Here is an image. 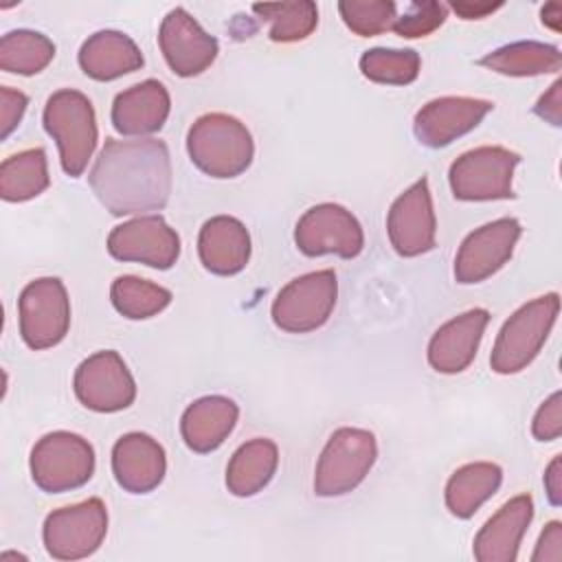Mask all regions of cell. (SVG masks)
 Returning <instances> with one entry per match:
<instances>
[{"label": "cell", "instance_id": "obj_1", "mask_svg": "<svg viewBox=\"0 0 562 562\" xmlns=\"http://www.w3.org/2000/svg\"><path fill=\"white\" fill-rule=\"evenodd\" d=\"M88 180L97 200L116 217L160 211L171 193L169 147L158 138H105Z\"/></svg>", "mask_w": 562, "mask_h": 562}, {"label": "cell", "instance_id": "obj_2", "mask_svg": "<svg viewBox=\"0 0 562 562\" xmlns=\"http://www.w3.org/2000/svg\"><path fill=\"white\" fill-rule=\"evenodd\" d=\"M191 162L211 178H235L244 173L255 156L248 127L224 112H209L195 119L187 134Z\"/></svg>", "mask_w": 562, "mask_h": 562}, {"label": "cell", "instance_id": "obj_3", "mask_svg": "<svg viewBox=\"0 0 562 562\" xmlns=\"http://www.w3.org/2000/svg\"><path fill=\"white\" fill-rule=\"evenodd\" d=\"M44 130L59 149L61 169L70 178H79L94 154L99 130L92 101L72 88L57 90L44 105Z\"/></svg>", "mask_w": 562, "mask_h": 562}, {"label": "cell", "instance_id": "obj_4", "mask_svg": "<svg viewBox=\"0 0 562 562\" xmlns=\"http://www.w3.org/2000/svg\"><path fill=\"white\" fill-rule=\"evenodd\" d=\"M560 312L558 292L542 294L520 305L501 327L492 347L490 367L501 375L518 373L531 364L547 342Z\"/></svg>", "mask_w": 562, "mask_h": 562}, {"label": "cell", "instance_id": "obj_5", "mask_svg": "<svg viewBox=\"0 0 562 562\" xmlns=\"http://www.w3.org/2000/svg\"><path fill=\"white\" fill-rule=\"evenodd\" d=\"M378 459L373 432L342 426L327 439L314 470L316 496H342L356 490Z\"/></svg>", "mask_w": 562, "mask_h": 562}, {"label": "cell", "instance_id": "obj_6", "mask_svg": "<svg viewBox=\"0 0 562 562\" xmlns=\"http://www.w3.org/2000/svg\"><path fill=\"white\" fill-rule=\"evenodd\" d=\"M33 483L48 494L86 485L94 474V448L81 435L55 430L37 439L29 459Z\"/></svg>", "mask_w": 562, "mask_h": 562}, {"label": "cell", "instance_id": "obj_7", "mask_svg": "<svg viewBox=\"0 0 562 562\" xmlns=\"http://www.w3.org/2000/svg\"><path fill=\"white\" fill-rule=\"evenodd\" d=\"M520 162L516 151L498 145H483L463 151L448 171L452 195L463 202L514 198V169Z\"/></svg>", "mask_w": 562, "mask_h": 562}, {"label": "cell", "instance_id": "obj_8", "mask_svg": "<svg viewBox=\"0 0 562 562\" xmlns=\"http://www.w3.org/2000/svg\"><path fill=\"white\" fill-rule=\"evenodd\" d=\"M338 279L334 270H316L292 279L272 301V321L288 334H307L323 327L336 305Z\"/></svg>", "mask_w": 562, "mask_h": 562}, {"label": "cell", "instance_id": "obj_9", "mask_svg": "<svg viewBox=\"0 0 562 562\" xmlns=\"http://www.w3.org/2000/svg\"><path fill=\"white\" fill-rule=\"evenodd\" d=\"M108 533V509L101 498L53 509L42 529L44 547L55 560H81L92 555Z\"/></svg>", "mask_w": 562, "mask_h": 562}, {"label": "cell", "instance_id": "obj_10", "mask_svg": "<svg viewBox=\"0 0 562 562\" xmlns=\"http://www.w3.org/2000/svg\"><path fill=\"white\" fill-rule=\"evenodd\" d=\"M20 336L40 351L64 340L70 327V301L66 285L57 277H40L24 285L18 299Z\"/></svg>", "mask_w": 562, "mask_h": 562}, {"label": "cell", "instance_id": "obj_11", "mask_svg": "<svg viewBox=\"0 0 562 562\" xmlns=\"http://www.w3.org/2000/svg\"><path fill=\"white\" fill-rule=\"evenodd\" d=\"M294 244L307 257L338 255L353 259L364 248V233L351 211L334 202H323L299 217Z\"/></svg>", "mask_w": 562, "mask_h": 562}, {"label": "cell", "instance_id": "obj_12", "mask_svg": "<svg viewBox=\"0 0 562 562\" xmlns=\"http://www.w3.org/2000/svg\"><path fill=\"white\" fill-rule=\"evenodd\" d=\"M77 400L94 413H116L136 400V382L123 362L112 351H97L88 356L72 378Z\"/></svg>", "mask_w": 562, "mask_h": 562}, {"label": "cell", "instance_id": "obj_13", "mask_svg": "<svg viewBox=\"0 0 562 562\" xmlns=\"http://www.w3.org/2000/svg\"><path fill=\"white\" fill-rule=\"evenodd\" d=\"M108 252L119 261L169 270L180 257V237L160 215H138L110 231Z\"/></svg>", "mask_w": 562, "mask_h": 562}, {"label": "cell", "instance_id": "obj_14", "mask_svg": "<svg viewBox=\"0 0 562 562\" xmlns=\"http://www.w3.org/2000/svg\"><path fill=\"white\" fill-rule=\"evenodd\" d=\"M386 233L400 257H417L435 248L437 217L426 176L395 198L386 215Z\"/></svg>", "mask_w": 562, "mask_h": 562}, {"label": "cell", "instance_id": "obj_15", "mask_svg": "<svg viewBox=\"0 0 562 562\" xmlns=\"http://www.w3.org/2000/svg\"><path fill=\"white\" fill-rule=\"evenodd\" d=\"M522 226L516 217H498L472 231L454 257V279L459 283H481L498 272L514 255Z\"/></svg>", "mask_w": 562, "mask_h": 562}, {"label": "cell", "instance_id": "obj_16", "mask_svg": "<svg viewBox=\"0 0 562 562\" xmlns=\"http://www.w3.org/2000/svg\"><path fill=\"white\" fill-rule=\"evenodd\" d=\"M160 53L178 77H195L204 72L217 57L220 44L198 20L182 7L171 9L158 29Z\"/></svg>", "mask_w": 562, "mask_h": 562}, {"label": "cell", "instance_id": "obj_17", "mask_svg": "<svg viewBox=\"0 0 562 562\" xmlns=\"http://www.w3.org/2000/svg\"><path fill=\"white\" fill-rule=\"evenodd\" d=\"M492 110L494 103L487 99L439 97L417 110L413 132L422 145L439 149L472 132Z\"/></svg>", "mask_w": 562, "mask_h": 562}, {"label": "cell", "instance_id": "obj_18", "mask_svg": "<svg viewBox=\"0 0 562 562\" xmlns=\"http://www.w3.org/2000/svg\"><path fill=\"white\" fill-rule=\"evenodd\" d=\"M167 472L165 448L145 432H127L112 448V474L130 494L156 490Z\"/></svg>", "mask_w": 562, "mask_h": 562}, {"label": "cell", "instance_id": "obj_19", "mask_svg": "<svg viewBox=\"0 0 562 562\" xmlns=\"http://www.w3.org/2000/svg\"><path fill=\"white\" fill-rule=\"evenodd\" d=\"M490 323V312L483 307L468 310L443 323L428 342V362L439 373L465 371L481 345Z\"/></svg>", "mask_w": 562, "mask_h": 562}, {"label": "cell", "instance_id": "obj_20", "mask_svg": "<svg viewBox=\"0 0 562 562\" xmlns=\"http://www.w3.org/2000/svg\"><path fill=\"white\" fill-rule=\"evenodd\" d=\"M531 518L533 498L529 494L509 498L474 536V558L479 562H514Z\"/></svg>", "mask_w": 562, "mask_h": 562}, {"label": "cell", "instance_id": "obj_21", "mask_svg": "<svg viewBox=\"0 0 562 562\" xmlns=\"http://www.w3.org/2000/svg\"><path fill=\"white\" fill-rule=\"evenodd\" d=\"M171 110L167 88L158 79H145L119 92L112 103V127L123 136H145L162 130Z\"/></svg>", "mask_w": 562, "mask_h": 562}, {"label": "cell", "instance_id": "obj_22", "mask_svg": "<svg viewBox=\"0 0 562 562\" xmlns=\"http://www.w3.org/2000/svg\"><path fill=\"white\" fill-rule=\"evenodd\" d=\"M198 255L209 272L220 277L237 274L250 259V233L237 217L215 215L200 228Z\"/></svg>", "mask_w": 562, "mask_h": 562}, {"label": "cell", "instance_id": "obj_23", "mask_svg": "<svg viewBox=\"0 0 562 562\" xmlns=\"http://www.w3.org/2000/svg\"><path fill=\"white\" fill-rule=\"evenodd\" d=\"M239 408L231 397L204 395L187 406L180 419V435L193 452H213L233 432Z\"/></svg>", "mask_w": 562, "mask_h": 562}, {"label": "cell", "instance_id": "obj_24", "mask_svg": "<svg viewBox=\"0 0 562 562\" xmlns=\"http://www.w3.org/2000/svg\"><path fill=\"white\" fill-rule=\"evenodd\" d=\"M79 66L94 81H112L140 70L145 57L136 42L121 31H97L79 48Z\"/></svg>", "mask_w": 562, "mask_h": 562}, {"label": "cell", "instance_id": "obj_25", "mask_svg": "<svg viewBox=\"0 0 562 562\" xmlns=\"http://www.w3.org/2000/svg\"><path fill=\"white\" fill-rule=\"evenodd\" d=\"M279 448L272 439L255 437L241 443L226 465V487L231 494L246 498L261 492L274 476Z\"/></svg>", "mask_w": 562, "mask_h": 562}, {"label": "cell", "instance_id": "obj_26", "mask_svg": "<svg viewBox=\"0 0 562 562\" xmlns=\"http://www.w3.org/2000/svg\"><path fill=\"white\" fill-rule=\"evenodd\" d=\"M503 481V470L490 461L465 463L452 472L446 483V507L457 518H470L496 494Z\"/></svg>", "mask_w": 562, "mask_h": 562}, {"label": "cell", "instance_id": "obj_27", "mask_svg": "<svg viewBox=\"0 0 562 562\" xmlns=\"http://www.w3.org/2000/svg\"><path fill=\"white\" fill-rule=\"evenodd\" d=\"M479 64L507 77H536L558 72L562 68V53L553 44L527 40L505 44L481 57Z\"/></svg>", "mask_w": 562, "mask_h": 562}, {"label": "cell", "instance_id": "obj_28", "mask_svg": "<svg viewBox=\"0 0 562 562\" xmlns=\"http://www.w3.org/2000/svg\"><path fill=\"white\" fill-rule=\"evenodd\" d=\"M48 184V162L42 147L18 151L0 165V198L7 202H26L37 198Z\"/></svg>", "mask_w": 562, "mask_h": 562}, {"label": "cell", "instance_id": "obj_29", "mask_svg": "<svg viewBox=\"0 0 562 562\" xmlns=\"http://www.w3.org/2000/svg\"><path fill=\"white\" fill-rule=\"evenodd\" d=\"M55 57V44L37 31L18 29L0 40V68L13 75H37Z\"/></svg>", "mask_w": 562, "mask_h": 562}, {"label": "cell", "instance_id": "obj_30", "mask_svg": "<svg viewBox=\"0 0 562 562\" xmlns=\"http://www.w3.org/2000/svg\"><path fill=\"white\" fill-rule=\"evenodd\" d=\"M110 301L125 318L143 321L160 314L171 303V292L147 279L123 274L112 281Z\"/></svg>", "mask_w": 562, "mask_h": 562}, {"label": "cell", "instance_id": "obj_31", "mask_svg": "<svg viewBox=\"0 0 562 562\" xmlns=\"http://www.w3.org/2000/svg\"><path fill=\"white\" fill-rule=\"evenodd\" d=\"M252 11L270 22L268 37L281 44L301 42L318 26V7L312 0L252 4Z\"/></svg>", "mask_w": 562, "mask_h": 562}, {"label": "cell", "instance_id": "obj_32", "mask_svg": "<svg viewBox=\"0 0 562 562\" xmlns=\"http://www.w3.org/2000/svg\"><path fill=\"white\" fill-rule=\"evenodd\" d=\"M422 59L413 48H369L360 57V72L384 86H408L419 77Z\"/></svg>", "mask_w": 562, "mask_h": 562}, {"label": "cell", "instance_id": "obj_33", "mask_svg": "<svg viewBox=\"0 0 562 562\" xmlns=\"http://www.w3.org/2000/svg\"><path fill=\"white\" fill-rule=\"evenodd\" d=\"M338 11L347 29L360 37L389 31L397 18V4L391 0H342Z\"/></svg>", "mask_w": 562, "mask_h": 562}, {"label": "cell", "instance_id": "obj_34", "mask_svg": "<svg viewBox=\"0 0 562 562\" xmlns=\"http://www.w3.org/2000/svg\"><path fill=\"white\" fill-rule=\"evenodd\" d=\"M448 18V4L437 0H413L406 4L404 13L395 18L391 31H395L400 37L415 40L426 37L432 31H437Z\"/></svg>", "mask_w": 562, "mask_h": 562}, {"label": "cell", "instance_id": "obj_35", "mask_svg": "<svg viewBox=\"0 0 562 562\" xmlns=\"http://www.w3.org/2000/svg\"><path fill=\"white\" fill-rule=\"evenodd\" d=\"M531 432L538 441H553L562 435V393H551L533 415Z\"/></svg>", "mask_w": 562, "mask_h": 562}, {"label": "cell", "instance_id": "obj_36", "mask_svg": "<svg viewBox=\"0 0 562 562\" xmlns=\"http://www.w3.org/2000/svg\"><path fill=\"white\" fill-rule=\"evenodd\" d=\"M29 105V97L9 86H0V138H9V134L20 125Z\"/></svg>", "mask_w": 562, "mask_h": 562}, {"label": "cell", "instance_id": "obj_37", "mask_svg": "<svg viewBox=\"0 0 562 562\" xmlns=\"http://www.w3.org/2000/svg\"><path fill=\"white\" fill-rule=\"evenodd\" d=\"M560 560H562V522L551 520L544 525L536 542L531 562H560Z\"/></svg>", "mask_w": 562, "mask_h": 562}, {"label": "cell", "instance_id": "obj_38", "mask_svg": "<svg viewBox=\"0 0 562 562\" xmlns=\"http://www.w3.org/2000/svg\"><path fill=\"white\" fill-rule=\"evenodd\" d=\"M533 112L555 127L562 125V81L560 79L538 99V103L533 105Z\"/></svg>", "mask_w": 562, "mask_h": 562}, {"label": "cell", "instance_id": "obj_39", "mask_svg": "<svg viewBox=\"0 0 562 562\" xmlns=\"http://www.w3.org/2000/svg\"><path fill=\"white\" fill-rule=\"evenodd\" d=\"M544 490L553 507L562 505V454H555L544 470Z\"/></svg>", "mask_w": 562, "mask_h": 562}, {"label": "cell", "instance_id": "obj_40", "mask_svg": "<svg viewBox=\"0 0 562 562\" xmlns=\"http://www.w3.org/2000/svg\"><path fill=\"white\" fill-rule=\"evenodd\" d=\"M503 7V2H472V0H461V2H452L448 9H452L459 18L463 20H481L494 11H498Z\"/></svg>", "mask_w": 562, "mask_h": 562}, {"label": "cell", "instance_id": "obj_41", "mask_svg": "<svg viewBox=\"0 0 562 562\" xmlns=\"http://www.w3.org/2000/svg\"><path fill=\"white\" fill-rule=\"evenodd\" d=\"M542 24H547L551 31H560V20H562V7L558 2H551V4H544L542 11Z\"/></svg>", "mask_w": 562, "mask_h": 562}]
</instances>
